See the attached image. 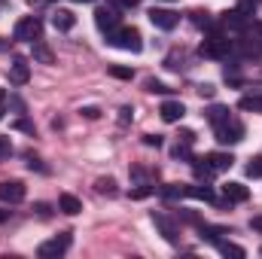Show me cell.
<instances>
[{
	"label": "cell",
	"mask_w": 262,
	"mask_h": 259,
	"mask_svg": "<svg viewBox=\"0 0 262 259\" xmlns=\"http://www.w3.org/2000/svg\"><path fill=\"white\" fill-rule=\"evenodd\" d=\"M3 107H6V89H0V119H3Z\"/></svg>",
	"instance_id": "obj_39"
},
{
	"label": "cell",
	"mask_w": 262,
	"mask_h": 259,
	"mask_svg": "<svg viewBox=\"0 0 262 259\" xmlns=\"http://www.w3.org/2000/svg\"><path fill=\"white\" fill-rule=\"evenodd\" d=\"M152 223H156V229L165 235V241H168V244H177V241H180V238H177V226H174L165 213H152Z\"/></svg>",
	"instance_id": "obj_10"
},
{
	"label": "cell",
	"mask_w": 262,
	"mask_h": 259,
	"mask_svg": "<svg viewBox=\"0 0 262 259\" xmlns=\"http://www.w3.org/2000/svg\"><path fill=\"white\" fill-rule=\"evenodd\" d=\"M192 140H195V134H192L189 128H183V131H180V143H192Z\"/></svg>",
	"instance_id": "obj_36"
},
{
	"label": "cell",
	"mask_w": 262,
	"mask_h": 259,
	"mask_svg": "<svg viewBox=\"0 0 262 259\" xmlns=\"http://www.w3.org/2000/svg\"><path fill=\"white\" fill-rule=\"evenodd\" d=\"M223 195H226V201H247L250 198V189L244 183H226L223 186Z\"/></svg>",
	"instance_id": "obj_14"
},
{
	"label": "cell",
	"mask_w": 262,
	"mask_h": 259,
	"mask_svg": "<svg viewBox=\"0 0 262 259\" xmlns=\"http://www.w3.org/2000/svg\"><path fill=\"white\" fill-rule=\"evenodd\" d=\"M107 3H113V6H122V9H134V6H137V0H107Z\"/></svg>",
	"instance_id": "obj_33"
},
{
	"label": "cell",
	"mask_w": 262,
	"mask_h": 259,
	"mask_svg": "<svg viewBox=\"0 0 262 259\" xmlns=\"http://www.w3.org/2000/svg\"><path fill=\"white\" fill-rule=\"evenodd\" d=\"M9 220V210H0V223H6Z\"/></svg>",
	"instance_id": "obj_41"
},
{
	"label": "cell",
	"mask_w": 262,
	"mask_h": 259,
	"mask_svg": "<svg viewBox=\"0 0 262 259\" xmlns=\"http://www.w3.org/2000/svg\"><path fill=\"white\" fill-rule=\"evenodd\" d=\"M149 21H152L159 31H174L177 21H180V15L171 12V9H149Z\"/></svg>",
	"instance_id": "obj_7"
},
{
	"label": "cell",
	"mask_w": 262,
	"mask_h": 259,
	"mask_svg": "<svg viewBox=\"0 0 262 259\" xmlns=\"http://www.w3.org/2000/svg\"><path fill=\"white\" fill-rule=\"evenodd\" d=\"M52 25H55V31H70L76 25V15L70 9H58V12H52Z\"/></svg>",
	"instance_id": "obj_15"
},
{
	"label": "cell",
	"mask_w": 262,
	"mask_h": 259,
	"mask_svg": "<svg viewBox=\"0 0 262 259\" xmlns=\"http://www.w3.org/2000/svg\"><path fill=\"white\" fill-rule=\"evenodd\" d=\"M238 107L247 110V113H262V95H244L238 101Z\"/></svg>",
	"instance_id": "obj_19"
},
{
	"label": "cell",
	"mask_w": 262,
	"mask_h": 259,
	"mask_svg": "<svg viewBox=\"0 0 262 259\" xmlns=\"http://www.w3.org/2000/svg\"><path fill=\"white\" fill-rule=\"evenodd\" d=\"M9 79H12L15 85H25V82L31 79V67H28L25 58H15V61H12V67H9Z\"/></svg>",
	"instance_id": "obj_13"
},
{
	"label": "cell",
	"mask_w": 262,
	"mask_h": 259,
	"mask_svg": "<svg viewBox=\"0 0 262 259\" xmlns=\"http://www.w3.org/2000/svg\"><path fill=\"white\" fill-rule=\"evenodd\" d=\"M143 143H146V146H162V137H159V134H146Z\"/></svg>",
	"instance_id": "obj_35"
},
{
	"label": "cell",
	"mask_w": 262,
	"mask_h": 259,
	"mask_svg": "<svg viewBox=\"0 0 262 259\" xmlns=\"http://www.w3.org/2000/svg\"><path fill=\"white\" fill-rule=\"evenodd\" d=\"M9 156H12V143H9V137L0 134V159H9Z\"/></svg>",
	"instance_id": "obj_30"
},
{
	"label": "cell",
	"mask_w": 262,
	"mask_h": 259,
	"mask_svg": "<svg viewBox=\"0 0 262 259\" xmlns=\"http://www.w3.org/2000/svg\"><path fill=\"white\" fill-rule=\"evenodd\" d=\"M146 92H152V95H165V92H168V85H165V82H159V79H146Z\"/></svg>",
	"instance_id": "obj_29"
},
{
	"label": "cell",
	"mask_w": 262,
	"mask_h": 259,
	"mask_svg": "<svg viewBox=\"0 0 262 259\" xmlns=\"http://www.w3.org/2000/svg\"><path fill=\"white\" fill-rule=\"evenodd\" d=\"M73 3H95V0H73Z\"/></svg>",
	"instance_id": "obj_42"
},
{
	"label": "cell",
	"mask_w": 262,
	"mask_h": 259,
	"mask_svg": "<svg viewBox=\"0 0 262 259\" xmlns=\"http://www.w3.org/2000/svg\"><path fill=\"white\" fill-rule=\"evenodd\" d=\"M95 25H98L104 34H113V31L119 28V12H116L113 6H101V9L95 12Z\"/></svg>",
	"instance_id": "obj_6"
},
{
	"label": "cell",
	"mask_w": 262,
	"mask_h": 259,
	"mask_svg": "<svg viewBox=\"0 0 262 259\" xmlns=\"http://www.w3.org/2000/svg\"><path fill=\"white\" fill-rule=\"evenodd\" d=\"M119 113H122V116H119V119H122V122H128V119H131V110H128V107H122V110H119Z\"/></svg>",
	"instance_id": "obj_40"
},
{
	"label": "cell",
	"mask_w": 262,
	"mask_h": 259,
	"mask_svg": "<svg viewBox=\"0 0 262 259\" xmlns=\"http://www.w3.org/2000/svg\"><path fill=\"white\" fill-rule=\"evenodd\" d=\"M40 37H43V21H40L37 15H25V18H18V25H15V40L37 43Z\"/></svg>",
	"instance_id": "obj_2"
},
{
	"label": "cell",
	"mask_w": 262,
	"mask_h": 259,
	"mask_svg": "<svg viewBox=\"0 0 262 259\" xmlns=\"http://www.w3.org/2000/svg\"><path fill=\"white\" fill-rule=\"evenodd\" d=\"M34 58H37V61H43V64H52V61H55L52 49H49V46H43V43H34Z\"/></svg>",
	"instance_id": "obj_22"
},
{
	"label": "cell",
	"mask_w": 262,
	"mask_h": 259,
	"mask_svg": "<svg viewBox=\"0 0 262 259\" xmlns=\"http://www.w3.org/2000/svg\"><path fill=\"white\" fill-rule=\"evenodd\" d=\"M204 165H207L213 174H223V171H229V168L235 165V159H232V153H207V156H204Z\"/></svg>",
	"instance_id": "obj_9"
},
{
	"label": "cell",
	"mask_w": 262,
	"mask_h": 259,
	"mask_svg": "<svg viewBox=\"0 0 262 259\" xmlns=\"http://www.w3.org/2000/svg\"><path fill=\"white\" fill-rule=\"evenodd\" d=\"M250 229H253V232H262V217H253V220H250Z\"/></svg>",
	"instance_id": "obj_37"
},
{
	"label": "cell",
	"mask_w": 262,
	"mask_h": 259,
	"mask_svg": "<svg viewBox=\"0 0 262 259\" xmlns=\"http://www.w3.org/2000/svg\"><path fill=\"white\" fill-rule=\"evenodd\" d=\"M186 195L189 198H198V201H213V189L210 186H189Z\"/></svg>",
	"instance_id": "obj_23"
},
{
	"label": "cell",
	"mask_w": 262,
	"mask_h": 259,
	"mask_svg": "<svg viewBox=\"0 0 262 259\" xmlns=\"http://www.w3.org/2000/svg\"><path fill=\"white\" fill-rule=\"evenodd\" d=\"M174 156L177 159H189V143H177L174 146Z\"/></svg>",
	"instance_id": "obj_32"
},
{
	"label": "cell",
	"mask_w": 262,
	"mask_h": 259,
	"mask_svg": "<svg viewBox=\"0 0 262 259\" xmlns=\"http://www.w3.org/2000/svg\"><path fill=\"white\" fill-rule=\"evenodd\" d=\"M186 189H189L186 183H168V186H162V189H159V195H162V198H168V201H171V198H186Z\"/></svg>",
	"instance_id": "obj_17"
},
{
	"label": "cell",
	"mask_w": 262,
	"mask_h": 259,
	"mask_svg": "<svg viewBox=\"0 0 262 259\" xmlns=\"http://www.w3.org/2000/svg\"><path fill=\"white\" fill-rule=\"evenodd\" d=\"M247 177H262V156L250 159V165H247Z\"/></svg>",
	"instance_id": "obj_28"
},
{
	"label": "cell",
	"mask_w": 262,
	"mask_h": 259,
	"mask_svg": "<svg viewBox=\"0 0 262 259\" xmlns=\"http://www.w3.org/2000/svg\"><path fill=\"white\" fill-rule=\"evenodd\" d=\"M207 119H210L213 125H220V122H226V119H229V107H223V104H213V107L207 110Z\"/></svg>",
	"instance_id": "obj_20"
},
{
	"label": "cell",
	"mask_w": 262,
	"mask_h": 259,
	"mask_svg": "<svg viewBox=\"0 0 262 259\" xmlns=\"http://www.w3.org/2000/svg\"><path fill=\"white\" fill-rule=\"evenodd\" d=\"M159 113H162V119H165V122H180V119H183V113H186V107H183V101H165Z\"/></svg>",
	"instance_id": "obj_12"
},
{
	"label": "cell",
	"mask_w": 262,
	"mask_h": 259,
	"mask_svg": "<svg viewBox=\"0 0 262 259\" xmlns=\"http://www.w3.org/2000/svg\"><path fill=\"white\" fill-rule=\"evenodd\" d=\"M232 49H235V46H232L226 37H207V40L198 46V52H201L204 58H229Z\"/></svg>",
	"instance_id": "obj_4"
},
{
	"label": "cell",
	"mask_w": 262,
	"mask_h": 259,
	"mask_svg": "<svg viewBox=\"0 0 262 259\" xmlns=\"http://www.w3.org/2000/svg\"><path fill=\"white\" fill-rule=\"evenodd\" d=\"M110 76H116V79H131V76H134V70H131V67L113 64V67H110Z\"/></svg>",
	"instance_id": "obj_27"
},
{
	"label": "cell",
	"mask_w": 262,
	"mask_h": 259,
	"mask_svg": "<svg viewBox=\"0 0 262 259\" xmlns=\"http://www.w3.org/2000/svg\"><path fill=\"white\" fill-rule=\"evenodd\" d=\"M216 250L223 253V256H232V259H244V247H238V244H232V241H216Z\"/></svg>",
	"instance_id": "obj_18"
},
{
	"label": "cell",
	"mask_w": 262,
	"mask_h": 259,
	"mask_svg": "<svg viewBox=\"0 0 262 259\" xmlns=\"http://www.w3.org/2000/svg\"><path fill=\"white\" fill-rule=\"evenodd\" d=\"M58 207L64 210V213H70V217H76L79 210H82V201L76 198V195H70V192H64L61 198H58Z\"/></svg>",
	"instance_id": "obj_16"
},
{
	"label": "cell",
	"mask_w": 262,
	"mask_h": 259,
	"mask_svg": "<svg viewBox=\"0 0 262 259\" xmlns=\"http://www.w3.org/2000/svg\"><path fill=\"white\" fill-rule=\"evenodd\" d=\"M82 116H85V119H98L101 110H98V107H82Z\"/></svg>",
	"instance_id": "obj_34"
},
{
	"label": "cell",
	"mask_w": 262,
	"mask_h": 259,
	"mask_svg": "<svg viewBox=\"0 0 262 259\" xmlns=\"http://www.w3.org/2000/svg\"><path fill=\"white\" fill-rule=\"evenodd\" d=\"M152 192H156V186H140V189H131V198H146Z\"/></svg>",
	"instance_id": "obj_31"
},
{
	"label": "cell",
	"mask_w": 262,
	"mask_h": 259,
	"mask_svg": "<svg viewBox=\"0 0 262 259\" xmlns=\"http://www.w3.org/2000/svg\"><path fill=\"white\" fill-rule=\"evenodd\" d=\"M192 168H195V177H198V180H210V177H213V171L204 165V159H195V162H192Z\"/></svg>",
	"instance_id": "obj_26"
},
{
	"label": "cell",
	"mask_w": 262,
	"mask_h": 259,
	"mask_svg": "<svg viewBox=\"0 0 262 259\" xmlns=\"http://www.w3.org/2000/svg\"><path fill=\"white\" fill-rule=\"evenodd\" d=\"M213 131H216V140H220V143H226V146H229V143H241V140H244V125H241L238 119H232V116H229L226 122L213 125Z\"/></svg>",
	"instance_id": "obj_3"
},
{
	"label": "cell",
	"mask_w": 262,
	"mask_h": 259,
	"mask_svg": "<svg viewBox=\"0 0 262 259\" xmlns=\"http://www.w3.org/2000/svg\"><path fill=\"white\" fill-rule=\"evenodd\" d=\"M21 198H25V183H21V180H3V183H0V201L18 204Z\"/></svg>",
	"instance_id": "obj_8"
},
{
	"label": "cell",
	"mask_w": 262,
	"mask_h": 259,
	"mask_svg": "<svg viewBox=\"0 0 262 259\" xmlns=\"http://www.w3.org/2000/svg\"><path fill=\"white\" fill-rule=\"evenodd\" d=\"M198 92H201V95H204V98H213V85H201V89H198Z\"/></svg>",
	"instance_id": "obj_38"
},
{
	"label": "cell",
	"mask_w": 262,
	"mask_h": 259,
	"mask_svg": "<svg viewBox=\"0 0 262 259\" xmlns=\"http://www.w3.org/2000/svg\"><path fill=\"white\" fill-rule=\"evenodd\" d=\"M67 247H70V232L64 235H58V238H52V241H43L40 247H37V256L40 259H58L67 253Z\"/></svg>",
	"instance_id": "obj_5"
},
{
	"label": "cell",
	"mask_w": 262,
	"mask_h": 259,
	"mask_svg": "<svg viewBox=\"0 0 262 259\" xmlns=\"http://www.w3.org/2000/svg\"><path fill=\"white\" fill-rule=\"evenodd\" d=\"M220 235H226V229H220V226H201V238L204 241H213L216 244V241H223Z\"/></svg>",
	"instance_id": "obj_24"
},
{
	"label": "cell",
	"mask_w": 262,
	"mask_h": 259,
	"mask_svg": "<svg viewBox=\"0 0 262 259\" xmlns=\"http://www.w3.org/2000/svg\"><path fill=\"white\" fill-rule=\"evenodd\" d=\"M107 40H110L113 46L125 49V52H134V55L143 49V37H140L137 28H116L113 34H107Z\"/></svg>",
	"instance_id": "obj_1"
},
{
	"label": "cell",
	"mask_w": 262,
	"mask_h": 259,
	"mask_svg": "<svg viewBox=\"0 0 262 259\" xmlns=\"http://www.w3.org/2000/svg\"><path fill=\"white\" fill-rule=\"evenodd\" d=\"M192 25H195V28H213V18H210V12L195 9V12H192Z\"/></svg>",
	"instance_id": "obj_25"
},
{
	"label": "cell",
	"mask_w": 262,
	"mask_h": 259,
	"mask_svg": "<svg viewBox=\"0 0 262 259\" xmlns=\"http://www.w3.org/2000/svg\"><path fill=\"white\" fill-rule=\"evenodd\" d=\"M223 25L232 28V31H247L250 28V15H244L241 9H232V12H223Z\"/></svg>",
	"instance_id": "obj_11"
},
{
	"label": "cell",
	"mask_w": 262,
	"mask_h": 259,
	"mask_svg": "<svg viewBox=\"0 0 262 259\" xmlns=\"http://www.w3.org/2000/svg\"><path fill=\"white\" fill-rule=\"evenodd\" d=\"M95 189L101 195H116V180L113 177H98L95 180Z\"/></svg>",
	"instance_id": "obj_21"
}]
</instances>
